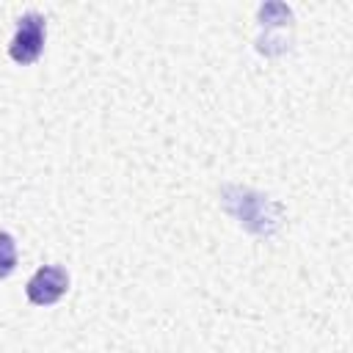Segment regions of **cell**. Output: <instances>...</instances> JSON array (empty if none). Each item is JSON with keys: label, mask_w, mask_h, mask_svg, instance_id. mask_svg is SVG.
Listing matches in <instances>:
<instances>
[{"label": "cell", "mask_w": 353, "mask_h": 353, "mask_svg": "<svg viewBox=\"0 0 353 353\" xmlns=\"http://www.w3.org/2000/svg\"><path fill=\"white\" fill-rule=\"evenodd\" d=\"M44 33H47V28H44V17L41 14L30 11V14L19 17L17 33H14L11 44H8V55L22 66L33 63L44 50Z\"/></svg>", "instance_id": "cell-1"}, {"label": "cell", "mask_w": 353, "mask_h": 353, "mask_svg": "<svg viewBox=\"0 0 353 353\" xmlns=\"http://www.w3.org/2000/svg\"><path fill=\"white\" fill-rule=\"evenodd\" d=\"M66 287H69L66 270L58 268V265H44V268H39V270L30 276L25 292H28V301H30V303H36V306H50V303H55V301L63 298Z\"/></svg>", "instance_id": "cell-2"}, {"label": "cell", "mask_w": 353, "mask_h": 353, "mask_svg": "<svg viewBox=\"0 0 353 353\" xmlns=\"http://www.w3.org/2000/svg\"><path fill=\"white\" fill-rule=\"evenodd\" d=\"M17 268V243L8 232H0V279L11 276Z\"/></svg>", "instance_id": "cell-3"}]
</instances>
